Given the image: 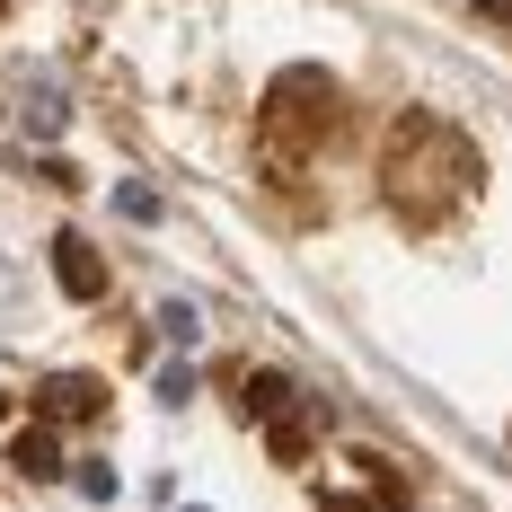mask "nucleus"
I'll return each mask as SVG.
<instances>
[{"instance_id":"8","label":"nucleus","mask_w":512,"mask_h":512,"mask_svg":"<svg viewBox=\"0 0 512 512\" xmlns=\"http://www.w3.org/2000/svg\"><path fill=\"white\" fill-rule=\"evenodd\" d=\"M115 212H133V221H159V195H151V186H115Z\"/></svg>"},{"instance_id":"12","label":"nucleus","mask_w":512,"mask_h":512,"mask_svg":"<svg viewBox=\"0 0 512 512\" xmlns=\"http://www.w3.org/2000/svg\"><path fill=\"white\" fill-rule=\"evenodd\" d=\"M504 18H512V0H504Z\"/></svg>"},{"instance_id":"1","label":"nucleus","mask_w":512,"mask_h":512,"mask_svg":"<svg viewBox=\"0 0 512 512\" xmlns=\"http://www.w3.org/2000/svg\"><path fill=\"white\" fill-rule=\"evenodd\" d=\"M468 186H477V151H468L442 115H407L398 142H389V195L407 212H433L442 221L451 204H468Z\"/></svg>"},{"instance_id":"11","label":"nucleus","mask_w":512,"mask_h":512,"mask_svg":"<svg viewBox=\"0 0 512 512\" xmlns=\"http://www.w3.org/2000/svg\"><path fill=\"white\" fill-rule=\"evenodd\" d=\"M318 512H371V504H362V495H327Z\"/></svg>"},{"instance_id":"3","label":"nucleus","mask_w":512,"mask_h":512,"mask_svg":"<svg viewBox=\"0 0 512 512\" xmlns=\"http://www.w3.org/2000/svg\"><path fill=\"white\" fill-rule=\"evenodd\" d=\"M53 274H62V292H71V301H98V292H106V256L89 248L80 230H62V239H53Z\"/></svg>"},{"instance_id":"7","label":"nucleus","mask_w":512,"mask_h":512,"mask_svg":"<svg viewBox=\"0 0 512 512\" xmlns=\"http://www.w3.org/2000/svg\"><path fill=\"white\" fill-rule=\"evenodd\" d=\"M27 124H36V133H53V124H62V98H53V80H36V89H27Z\"/></svg>"},{"instance_id":"10","label":"nucleus","mask_w":512,"mask_h":512,"mask_svg":"<svg viewBox=\"0 0 512 512\" xmlns=\"http://www.w3.org/2000/svg\"><path fill=\"white\" fill-rule=\"evenodd\" d=\"M80 495H98V504H106V495H115V468L89 460V468H80Z\"/></svg>"},{"instance_id":"2","label":"nucleus","mask_w":512,"mask_h":512,"mask_svg":"<svg viewBox=\"0 0 512 512\" xmlns=\"http://www.w3.org/2000/svg\"><path fill=\"white\" fill-rule=\"evenodd\" d=\"M336 80L327 71H283L274 80V98H265V142H274V159H301L327 142V124H336Z\"/></svg>"},{"instance_id":"9","label":"nucleus","mask_w":512,"mask_h":512,"mask_svg":"<svg viewBox=\"0 0 512 512\" xmlns=\"http://www.w3.org/2000/svg\"><path fill=\"white\" fill-rule=\"evenodd\" d=\"M159 327H168L177 345H195V309H186V301H168V309H159Z\"/></svg>"},{"instance_id":"5","label":"nucleus","mask_w":512,"mask_h":512,"mask_svg":"<svg viewBox=\"0 0 512 512\" xmlns=\"http://www.w3.org/2000/svg\"><path fill=\"white\" fill-rule=\"evenodd\" d=\"M9 460L27 468V477H62V442H53V424H27V433H18V442H9Z\"/></svg>"},{"instance_id":"4","label":"nucleus","mask_w":512,"mask_h":512,"mask_svg":"<svg viewBox=\"0 0 512 512\" xmlns=\"http://www.w3.org/2000/svg\"><path fill=\"white\" fill-rule=\"evenodd\" d=\"M36 407L62 424V415H98L106 407V380H89V371H53L45 389H36Z\"/></svg>"},{"instance_id":"6","label":"nucleus","mask_w":512,"mask_h":512,"mask_svg":"<svg viewBox=\"0 0 512 512\" xmlns=\"http://www.w3.org/2000/svg\"><path fill=\"white\" fill-rule=\"evenodd\" d=\"M248 407L265 415V424H274V415L292 407V389H283V380H274V371H256V380H248Z\"/></svg>"}]
</instances>
